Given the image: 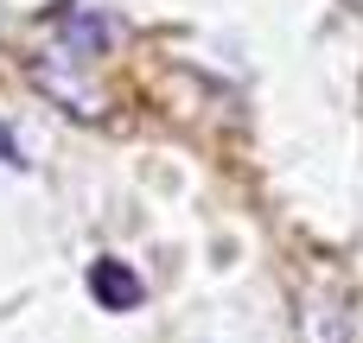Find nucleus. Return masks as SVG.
I'll return each mask as SVG.
<instances>
[{"label":"nucleus","mask_w":363,"mask_h":343,"mask_svg":"<svg viewBox=\"0 0 363 343\" xmlns=\"http://www.w3.org/2000/svg\"><path fill=\"white\" fill-rule=\"evenodd\" d=\"M306 343H351L345 299H306Z\"/></svg>","instance_id":"nucleus-2"},{"label":"nucleus","mask_w":363,"mask_h":343,"mask_svg":"<svg viewBox=\"0 0 363 343\" xmlns=\"http://www.w3.org/2000/svg\"><path fill=\"white\" fill-rule=\"evenodd\" d=\"M89 293H96L102 312H134L140 306V274L121 267V261H96L89 267Z\"/></svg>","instance_id":"nucleus-1"}]
</instances>
